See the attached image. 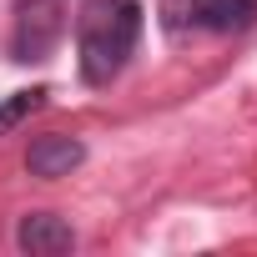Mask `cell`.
I'll use <instances>...</instances> for the list:
<instances>
[{
	"instance_id": "3957f363",
	"label": "cell",
	"mask_w": 257,
	"mask_h": 257,
	"mask_svg": "<svg viewBox=\"0 0 257 257\" xmlns=\"http://www.w3.org/2000/svg\"><path fill=\"white\" fill-rule=\"evenodd\" d=\"M81 162H86V147H81L76 137H61V132L36 137V142H31V152H26L31 177H71Z\"/></svg>"
},
{
	"instance_id": "6da1fadb",
	"label": "cell",
	"mask_w": 257,
	"mask_h": 257,
	"mask_svg": "<svg viewBox=\"0 0 257 257\" xmlns=\"http://www.w3.org/2000/svg\"><path fill=\"white\" fill-rule=\"evenodd\" d=\"M142 31V0H96L81 21V71L91 86H106Z\"/></svg>"
},
{
	"instance_id": "5b68a950",
	"label": "cell",
	"mask_w": 257,
	"mask_h": 257,
	"mask_svg": "<svg viewBox=\"0 0 257 257\" xmlns=\"http://www.w3.org/2000/svg\"><path fill=\"white\" fill-rule=\"evenodd\" d=\"M197 21L207 31H247L257 21V0H197Z\"/></svg>"
},
{
	"instance_id": "7a4b0ae2",
	"label": "cell",
	"mask_w": 257,
	"mask_h": 257,
	"mask_svg": "<svg viewBox=\"0 0 257 257\" xmlns=\"http://www.w3.org/2000/svg\"><path fill=\"white\" fill-rule=\"evenodd\" d=\"M61 31H66V21H61L56 0H26L21 21H16V61H41L61 41Z\"/></svg>"
},
{
	"instance_id": "8992f818",
	"label": "cell",
	"mask_w": 257,
	"mask_h": 257,
	"mask_svg": "<svg viewBox=\"0 0 257 257\" xmlns=\"http://www.w3.org/2000/svg\"><path fill=\"white\" fill-rule=\"evenodd\" d=\"M41 96H46V91L36 86V91H16L11 101H0V132H11V126H21V121H26V116H31V111L41 106Z\"/></svg>"
},
{
	"instance_id": "277c9868",
	"label": "cell",
	"mask_w": 257,
	"mask_h": 257,
	"mask_svg": "<svg viewBox=\"0 0 257 257\" xmlns=\"http://www.w3.org/2000/svg\"><path fill=\"white\" fill-rule=\"evenodd\" d=\"M16 242H21V252H31V257H61V252H71V222L66 217H56V212H31V217H21V227H16Z\"/></svg>"
}]
</instances>
